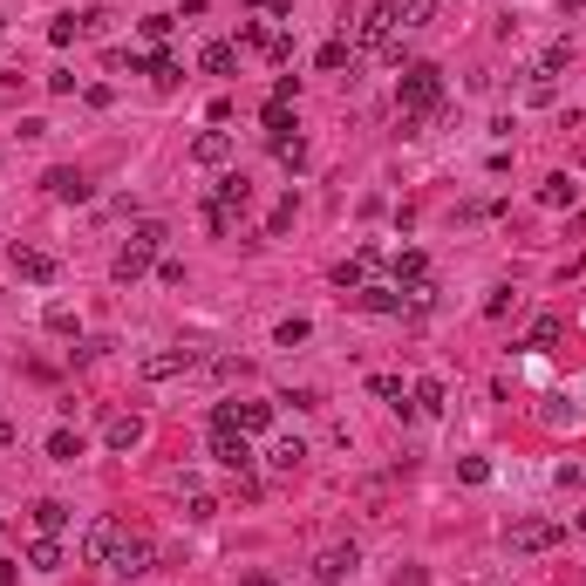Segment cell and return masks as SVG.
<instances>
[{
  "instance_id": "cell-1",
  "label": "cell",
  "mask_w": 586,
  "mask_h": 586,
  "mask_svg": "<svg viewBox=\"0 0 586 586\" xmlns=\"http://www.w3.org/2000/svg\"><path fill=\"white\" fill-rule=\"evenodd\" d=\"M396 103H402V130L417 137L436 109H444V69H436V62H409L402 82H396Z\"/></svg>"
},
{
  "instance_id": "cell-2",
  "label": "cell",
  "mask_w": 586,
  "mask_h": 586,
  "mask_svg": "<svg viewBox=\"0 0 586 586\" xmlns=\"http://www.w3.org/2000/svg\"><path fill=\"white\" fill-rule=\"evenodd\" d=\"M164 239H170L164 225H137V232H130L124 246H116V260H109V273H116V287H137V279H143V273L157 266V252H164Z\"/></svg>"
},
{
  "instance_id": "cell-3",
  "label": "cell",
  "mask_w": 586,
  "mask_h": 586,
  "mask_svg": "<svg viewBox=\"0 0 586 586\" xmlns=\"http://www.w3.org/2000/svg\"><path fill=\"white\" fill-rule=\"evenodd\" d=\"M151 539H137V532H124V539L109 545V559H103V572H116V580H137V572H151Z\"/></svg>"
},
{
  "instance_id": "cell-4",
  "label": "cell",
  "mask_w": 586,
  "mask_h": 586,
  "mask_svg": "<svg viewBox=\"0 0 586 586\" xmlns=\"http://www.w3.org/2000/svg\"><path fill=\"white\" fill-rule=\"evenodd\" d=\"M212 463H225L232 478H246V471H252V463H260V457H252L246 430H232V423H225V430H212Z\"/></svg>"
},
{
  "instance_id": "cell-5",
  "label": "cell",
  "mask_w": 586,
  "mask_h": 586,
  "mask_svg": "<svg viewBox=\"0 0 586 586\" xmlns=\"http://www.w3.org/2000/svg\"><path fill=\"white\" fill-rule=\"evenodd\" d=\"M566 539V525L559 518H525V525H511V553H545V545H559Z\"/></svg>"
},
{
  "instance_id": "cell-6",
  "label": "cell",
  "mask_w": 586,
  "mask_h": 586,
  "mask_svg": "<svg viewBox=\"0 0 586 586\" xmlns=\"http://www.w3.org/2000/svg\"><path fill=\"white\" fill-rule=\"evenodd\" d=\"M389 34H396V7L375 0L369 14H362V28H355V48H389Z\"/></svg>"
},
{
  "instance_id": "cell-7",
  "label": "cell",
  "mask_w": 586,
  "mask_h": 586,
  "mask_svg": "<svg viewBox=\"0 0 586 586\" xmlns=\"http://www.w3.org/2000/svg\"><path fill=\"white\" fill-rule=\"evenodd\" d=\"M116 539H124V525H116V518H89V525H82V559H89V566H103Z\"/></svg>"
},
{
  "instance_id": "cell-8",
  "label": "cell",
  "mask_w": 586,
  "mask_h": 586,
  "mask_svg": "<svg viewBox=\"0 0 586 586\" xmlns=\"http://www.w3.org/2000/svg\"><path fill=\"white\" fill-rule=\"evenodd\" d=\"M375 266H382V252H375V246H362L355 260H341V266H334V287H341V293H362Z\"/></svg>"
},
{
  "instance_id": "cell-9",
  "label": "cell",
  "mask_w": 586,
  "mask_h": 586,
  "mask_svg": "<svg viewBox=\"0 0 586 586\" xmlns=\"http://www.w3.org/2000/svg\"><path fill=\"white\" fill-rule=\"evenodd\" d=\"M355 545H327V553L321 559H314V580H321V586H341V580H348V572H355Z\"/></svg>"
},
{
  "instance_id": "cell-10",
  "label": "cell",
  "mask_w": 586,
  "mask_h": 586,
  "mask_svg": "<svg viewBox=\"0 0 586 586\" xmlns=\"http://www.w3.org/2000/svg\"><path fill=\"white\" fill-rule=\"evenodd\" d=\"M14 273H21V279H34V287H48V279L62 273V266H55V252H41V246H14Z\"/></svg>"
},
{
  "instance_id": "cell-11",
  "label": "cell",
  "mask_w": 586,
  "mask_h": 586,
  "mask_svg": "<svg viewBox=\"0 0 586 586\" xmlns=\"http://www.w3.org/2000/svg\"><path fill=\"white\" fill-rule=\"evenodd\" d=\"M41 185H48V198H62V205H82V198H89V178H82V170H69V164H55Z\"/></svg>"
},
{
  "instance_id": "cell-12",
  "label": "cell",
  "mask_w": 586,
  "mask_h": 586,
  "mask_svg": "<svg viewBox=\"0 0 586 586\" xmlns=\"http://www.w3.org/2000/svg\"><path fill=\"white\" fill-rule=\"evenodd\" d=\"M191 348H164V355H143V382H170V375H185L191 369Z\"/></svg>"
},
{
  "instance_id": "cell-13",
  "label": "cell",
  "mask_w": 586,
  "mask_h": 586,
  "mask_svg": "<svg viewBox=\"0 0 586 586\" xmlns=\"http://www.w3.org/2000/svg\"><path fill=\"white\" fill-rule=\"evenodd\" d=\"M130 76H151V82H164V89H170V82L185 76V69H178V55H164V48H157V55H143V62L130 55Z\"/></svg>"
},
{
  "instance_id": "cell-14",
  "label": "cell",
  "mask_w": 586,
  "mask_h": 586,
  "mask_svg": "<svg viewBox=\"0 0 586 586\" xmlns=\"http://www.w3.org/2000/svg\"><path fill=\"white\" fill-rule=\"evenodd\" d=\"M369 389H375V402H389V409H396V417H402V423L417 417V402H409V389H402V382H396V375H375V382H369Z\"/></svg>"
},
{
  "instance_id": "cell-15",
  "label": "cell",
  "mask_w": 586,
  "mask_h": 586,
  "mask_svg": "<svg viewBox=\"0 0 586 586\" xmlns=\"http://www.w3.org/2000/svg\"><path fill=\"white\" fill-rule=\"evenodd\" d=\"M314 69H327V76H341V69H355V41H348V34H334V41H321V55H314Z\"/></svg>"
},
{
  "instance_id": "cell-16",
  "label": "cell",
  "mask_w": 586,
  "mask_h": 586,
  "mask_svg": "<svg viewBox=\"0 0 586 586\" xmlns=\"http://www.w3.org/2000/svg\"><path fill=\"white\" fill-rule=\"evenodd\" d=\"M62 559H69V553H62V539H55V532H41V539L28 545V566H34V572H62Z\"/></svg>"
},
{
  "instance_id": "cell-17",
  "label": "cell",
  "mask_w": 586,
  "mask_h": 586,
  "mask_svg": "<svg viewBox=\"0 0 586 586\" xmlns=\"http://www.w3.org/2000/svg\"><path fill=\"white\" fill-rule=\"evenodd\" d=\"M539 205H545V212H572V205H580V185H572V178H545Z\"/></svg>"
},
{
  "instance_id": "cell-18",
  "label": "cell",
  "mask_w": 586,
  "mask_h": 586,
  "mask_svg": "<svg viewBox=\"0 0 586 586\" xmlns=\"http://www.w3.org/2000/svg\"><path fill=\"white\" fill-rule=\"evenodd\" d=\"M103 444H109V450H137V444H143V423H137V417H109V423H103Z\"/></svg>"
},
{
  "instance_id": "cell-19",
  "label": "cell",
  "mask_w": 586,
  "mask_h": 586,
  "mask_svg": "<svg viewBox=\"0 0 586 586\" xmlns=\"http://www.w3.org/2000/svg\"><path fill=\"white\" fill-rule=\"evenodd\" d=\"M198 69H205V76H232V69H239V48H232V41H205Z\"/></svg>"
},
{
  "instance_id": "cell-20",
  "label": "cell",
  "mask_w": 586,
  "mask_h": 586,
  "mask_svg": "<svg viewBox=\"0 0 586 586\" xmlns=\"http://www.w3.org/2000/svg\"><path fill=\"white\" fill-rule=\"evenodd\" d=\"M355 307H369V314H402V293L396 287H362V293H348Z\"/></svg>"
},
{
  "instance_id": "cell-21",
  "label": "cell",
  "mask_w": 586,
  "mask_h": 586,
  "mask_svg": "<svg viewBox=\"0 0 586 586\" xmlns=\"http://www.w3.org/2000/svg\"><path fill=\"white\" fill-rule=\"evenodd\" d=\"M396 7V28H430L436 21V0H389Z\"/></svg>"
},
{
  "instance_id": "cell-22",
  "label": "cell",
  "mask_w": 586,
  "mask_h": 586,
  "mask_svg": "<svg viewBox=\"0 0 586 586\" xmlns=\"http://www.w3.org/2000/svg\"><path fill=\"white\" fill-rule=\"evenodd\" d=\"M191 157H198V164H225V157H232V137H225V130H205V137L191 143Z\"/></svg>"
},
{
  "instance_id": "cell-23",
  "label": "cell",
  "mask_w": 586,
  "mask_h": 586,
  "mask_svg": "<svg viewBox=\"0 0 586 586\" xmlns=\"http://www.w3.org/2000/svg\"><path fill=\"white\" fill-rule=\"evenodd\" d=\"M409 402H417L423 417H444V382H436V375H423V382L409 389Z\"/></svg>"
},
{
  "instance_id": "cell-24",
  "label": "cell",
  "mask_w": 586,
  "mask_h": 586,
  "mask_svg": "<svg viewBox=\"0 0 586 586\" xmlns=\"http://www.w3.org/2000/svg\"><path fill=\"white\" fill-rule=\"evenodd\" d=\"M266 143H273V157H279L287 170H300V164H307V143H300V130H293V137H266Z\"/></svg>"
},
{
  "instance_id": "cell-25",
  "label": "cell",
  "mask_w": 586,
  "mask_h": 586,
  "mask_svg": "<svg viewBox=\"0 0 586 586\" xmlns=\"http://www.w3.org/2000/svg\"><path fill=\"white\" fill-rule=\"evenodd\" d=\"M41 327H48V334H76V307L48 300V307H41Z\"/></svg>"
},
{
  "instance_id": "cell-26",
  "label": "cell",
  "mask_w": 586,
  "mask_h": 586,
  "mask_svg": "<svg viewBox=\"0 0 586 586\" xmlns=\"http://www.w3.org/2000/svg\"><path fill=\"white\" fill-rule=\"evenodd\" d=\"M300 457H307L300 436H279V444H273V471H300Z\"/></svg>"
},
{
  "instance_id": "cell-27",
  "label": "cell",
  "mask_w": 586,
  "mask_h": 586,
  "mask_svg": "<svg viewBox=\"0 0 586 586\" xmlns=\"http://www.w3.org/2000/svg\"><path fill=\"white\" fill-rule=\"evenodd\" d=\"M34 525H41V532H62V525H69V505H62V498H41V505H34Z\"/></svg>"
},
{
  "instance_id": "cell-28",
  "label": "cell",
  "mask_w": 586,
  "mask_h": 586,
  "mask_svg": "<svg viewBox=\"0 0 586 586\" xmlns=\"http://www.w3.org/2000/svg\"><path fill=\"white\" fill-rule=\"evenodd\" d=\"M48 457H55V463H76V457H82V436H76V430H55V436H48Z\"/></svg>"
},
{
  "instance_id": "cell-29",
  "label": "cell",
  "mask_w": 586,
  "mask_h": 586,
  "mask_svg": "<svg viewBox=\"0 0 586 586\" xmlns=\"http://www.w3.org/2000/svg\"><path fill=\"white\" fill-rule=\"evenodd\" d=\"M185 518H191V525L218 518V498H212V491H185Z\"/></svg>"
},
{
  "instance_id": "cell-30",
  "label": "cell",
  "mask_w": 586,
  "mask_h": 586,
  "mask_svg": "<svg viewBox=\"0 0 586 586\" xmlns=\"http://www.w3.org/2000/svg\"><path fill=\"white\" fill-rule=\"evenodd\" d=\"M511 314H518V293H511V287H498L491 300H484V321H511Z\"/></svg>"
},
{
  "instance_id": "cell-31",
  "label": "cell",
  "mask_w": 586,
  "mask_h": 586,
  "mask_svg": "<svg viewBox=\"0 0 586 586\" xmlns=\"http://www.w3.org/2000/svg\"><path fill=\"white\" fill-rule=\"evenodd\" d=\"M559 334H566V321H559V314H539V321H532V348H553Z\"/></svg>"
},
{
  "instance_id": "cell-32",
  "label": "cell",
  "mask_w": 586,
  "mask_h": 586,
  "mask_svg": "<svg viewBox=\"0 0 586 586\" xmlns=\"http://www.w3.org/2000/svg\"><path fill=\"white\" fill-rule=\"evenodd\" d=\"M307 334H314V321H300V314L273 327V341H279V348H300V341H307Z\"/></svg>"
},
{
  "instance_id": "cell-33",
  "label": "cell",
  "mask_w": 586,
  "mask_h": 586,
  "mask_svg": "<svg viewBox=\"0 0 586 586\" xmlns=\"http://www.w3.org/2000/svg\"><path fill=\"white\" fill-rule=\"evenodd\" d=\"M293 212H300V198H293V191H287V198H279L273 212H266V232H273V239H279V232L293 225Z\"/></svg>"
},
{
  "instance_id": "cell-34",
  "label": "cell",
  "mask_w": 586,
  "mask_h": 586,
  "mask_svg": "<svg viewBox=\"0 0 586 586\" xmlns=\"http://www.w3.org/2000/svg\"><path fill=\"white\" fill-rule=\"evenodd\" d=\"M266 137H293V109L287 103H266Z\"/></svg>"
},
{
  "instance_id": "cell-35",
  "label": "cell",
  "mask_w": 586,
  "mask_h": 586,
  "mask_svg": "<svg viewBox=\"0 0 586 586\" xmlns=\"http://www.w3.org/2000/svg\"><path fill=\"white\" fill-rule=\"evenodd\" d=\"M76 34H82V21H76V14H55V21H48V41H55V48H69Z\"/></svg>"
},
{
  "instance_id": "cell-36",
  "label": "cell",
  "mask_w": 586,
  "mask_h": 586,
  "mask_svg": "<svg viewBox=\"0 0 586 586\" xmlns=\"http://www.w3.org/2000/svg\"><path fill=\"white\" fill-rule=\"evenodd\" d=\"M260 55H266V62H287V55H293V34H279V28H266V41H260Z\"/></svg>"
},
{
  "instance_id": "cell-37",
  "label": "cell",
  "mask_w": 586,
  "mask_h": 586,
  "mask_svg": "<svg viewBox=\"0 0 586 586\" xmlns=\"http://www.w3.org/2000/svg\"><path fill=\"white\" fill-rule=\"evenodd\" d=\"M457 478L463 484H491V463H484V457H457Z\"/></svg>"
},
{
  "instance_id": "cell-38",
  "label": "cell",
  "mask_w": 586,
  "mask_h": 586,
  "mask_svg": "<svg viewBox=\"0 0 586 586\" xmlns=\"http://www.w3.org/2000/svg\"><path fill=\"white\" fill-rule=\"evenodd\" d=\"M566 62H572V41H553V48H545V62H539V76H559Z\"/></svg>"
},
{
  "instance_id": "cell-39",
  "label": "cell",
  "mask_w": 586,
  "mask_h": 586,
  "mask_svg": "<svg viewBox=\"0 0 586 586\" xmlns=\"http://www.w3.org/2000/svg\"><path fill=\"white\" fill-rule=\"evenodd\" d=\"M170 28H178V14H143V34H151V41H164Z\"/></svg>"
},
{
  "instance_id": "cell-40",
  "label": "cell",
  "mask_w": 586,
  "mask_h": 586,
  "mask_svg": "<svg viewBox=\"0 0 586 586\" xmlns=\"http://www.w3.org/2000/svg\"><path fill=\"white\" fill-rule=\"evenodd\" d=\"M293 96H300V76H279V82H273V96H266V103H287V109H293Z\"/></svg>"
},
{
  "instance_id": "cell-41",
  "label": "cell",
  "mask_w": 586,
  "mask_h": 586,
  "mask_svg": "<svg viewBox=\"0 0 586 586\" xmlns=\"http://www.w3.org/2000/svg\"><path fill=\"white\" fill-rule=\"evenodd\" d=\"M396 586H430V572H423V566H409V572H396Z\"/></svg>"
},
{
  "instance_id": "cell-42",
  "label": "cell",
  "mask_w": 586,
  "mask_h": 586,
  "mask_svg": "<svg viewBox=\"0 0 586 586\" xmlns=\"http://www.w3.org/2000/svg\"><path fill=\"white\" fill-rule=\"evenodd\" d=\"M266 14H279V21H287V14H293V0H266Z\"/></svg>"
},
{
  "instance_id": "cell-43",
  "label": "cell",
  "mask_w": 586,
  "mask_h": 586,
  "mask_svg": "<svg viewBox=\"0 0 586 586\" xmlns=\"http://www.w3.org/2000/svg\"><path fill=\"white\" fill-rule=\"evenodd\" d=\"M14 436H21V430H14V423H0V450H7V444H14Z\"/></svg>"
},
{
  "instance_id": "cell-44",
  "label": "cell",
  "mask_w": 586,
  "mask_h": 586,
  "mask_svg": "<svg viewBox=\"0 0 586 586\" xmlns=\"http://www.w3.org/2000/svg\"><path fill=\"white\" fill-rule=\"evenodd\" d=\"M0 586H21V572H14V566H0Z\"/></svg>"
},
{
  "instance_id": "cell-45",
  "label": "cell",
  "mask_w": 586,
  "mask_h": 586,
  "mask_svg": "<svg viewBox=\"0 0 586 586\" xmlns=\"http://www.w3.org/2000/svg\"><path fill=\"white\" fill-rule=\"evenodd\" d=\"M566 7H586V0H566Z\"/></svg>"
}]
</instances>
